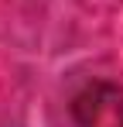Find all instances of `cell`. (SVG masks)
Returning a JSON list of instances; mask_svg holds the SVG:
<instances>
[{"instance_id": "1", "label": "cell", "mask_w": 123, "mask_h": 127, "mask_svg": "<svg viewBox=\"0 0 123 127\" xmlns=\"http://www.w3.org/2000/svg\"><path fill=\"white\" fill-rule=\"evenodd\" d=\"M75 127H123V93L120 86L96 79L72 96Z\"/></svg>"}]
</instances>
